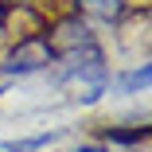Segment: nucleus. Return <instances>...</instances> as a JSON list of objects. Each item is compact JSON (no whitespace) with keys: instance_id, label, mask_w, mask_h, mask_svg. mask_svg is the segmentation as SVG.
Masks as SVG:
<instances>
[{"instance_id":"obj_1","label":"nucleus","mask_w":152,"mask_h":152,"mask_svg":"<svg viewBox=\"0 0 152 152\" xmlns=\"http://www.w3.org/2000/svg\"><path fill=\"white\" fill-rule=\"evenodd\" d=\"M63 70H58V86L78 102V105H98L109 94V58L102 51V43H90L66 58H58Z\"/></svg>"},{"instance_id":"obj_2","label":"nucleus","mask_w":152,"mask_h":152,"mask_svg":"<svg viewBox=\"0 0 152 152\" xmlns=\"http://www.w3.org/2000/svg\"><path fill=\"white\" fill-rule=\"evenodd\" d=\"M43 43L51 47L55 63H58V58H66V55H74V51H82V47H90V43H98V35L90 31V23H86L82 16L63 12V16L47 20V27H43Z\"/></svg>"},{"instance_id":"obj_3","label":"nucleus","mask_w":152,"mask_h":152,"mask_svg":"<svg viewBox=\"0 0 152 152\" xmlns=\"http://www.w3.org/2000/svg\"><path fill=\"white\" fill-rule=\"evenodd\" d=\"M55 66V55L51 47L43 43V35H31V39H16L4 58H0V74L4 78H27V74H39V70H51Z\"/></svg>"},{"instance_id":"obj_4","label":"nucleus","mask_w":152,"mask_h":152,"mask_svg":"<svg viewBox=\"0 0 152 152\" xmlns=\"http://www.w3.org/2000/svg\"><path fill=\"white\" fill-rule=\"evenodd\" d=\"M43 27H47V12H39L35 4H27V0H0V35H8L12 43L43 35Z\"/></svg>"},{"instance_id":"obj_5","label":"nucleus","mask_w":152,"mask_h":152,"mask_svg":"<svg viewBox=\"0 0 152 152\" xmlns=\"http://www.w3.org/2000/svg\"><path fill=\"white\" fill-rule=\"evenodd\" d=\"M133 8L137 0H70L74 16H82L86 23H109V27H121Z\"/></svg>"},{"instance_id":"obj_6","label":"nucleus","mask_w":152,"mask_h":152,"mask_svg":"<svg viewBox=\"0 0 152 152\" xmlns=\"http://www.w3.org/2000/svg\"><path fill=\"white\" fill-rule=\"evenodd\" d=\"M148 121H129V125H98V140L105 144V148H113V144H121V148H137V144H144L148 140Z\"/></svg>"},{"instance_id":"obj_7","label":"nucleus","mask_w":152,"mask_h":152,"mask_svg":"<svg viewBox=\"0 0 152 152\" xmlns=\"http://www.w3.org/2000/svg\"><path fill=\"white\" fill-rule=\"evenodd\" d=\"M148 82H152V63H137V66H129V70H121L117 78H109V86L117 90L121 98H137V94H144Z\"/></svg>"},{"instance_id":"obj_8","label":"nucleus","mask_w":152,"mask_h":152,"mask_svg":"<svg viewBox=\"0 0 152 152\" xmlns=\"http://www.w3.org/2000/svg\"><path fill=\"white\" fill-rule=\"evenodd\" d=\"M58 137H63V129H47V133H35V137H20V140L0 144V152H43V148H51Z\"/></svg>"},{"instance_id":"obj_9","label":"nucleus","mask_w":152,"mask_h":152,"mask_svg":"<svg viewBox=\"0 0 152 152\" xmlns=\"http://www.w3.org/2000/svg\"><path fill=\"white\" fill-rule=\"evenodd\" d=\"M70 152H113V148H105V144H74Z\"/></svg>"}]
</instances>
